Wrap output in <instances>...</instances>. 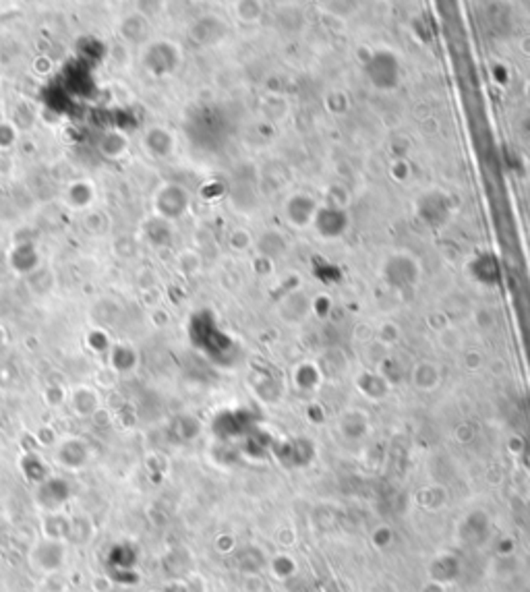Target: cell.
Returning <instances> with one entry per match:
<instances>
[{"instance_id": "6da1fadb", "label": "cell", "mask_w": 530, "mask_h": 592, "mask_svg": "<svg viewBox=\"0 0 530 592\" xmlns=\"http://www.w3.org/2000/svg\"><path fill=\"white\" fill-rule=\"evenodd\" d=\"M369 77H371V81H373L375 85L379 83V79H386V77L396 79V62H394V56H388V54H386V66H384V68L377 64V60H373V62L369 64Z\"/></svg>"}]
</instances>
